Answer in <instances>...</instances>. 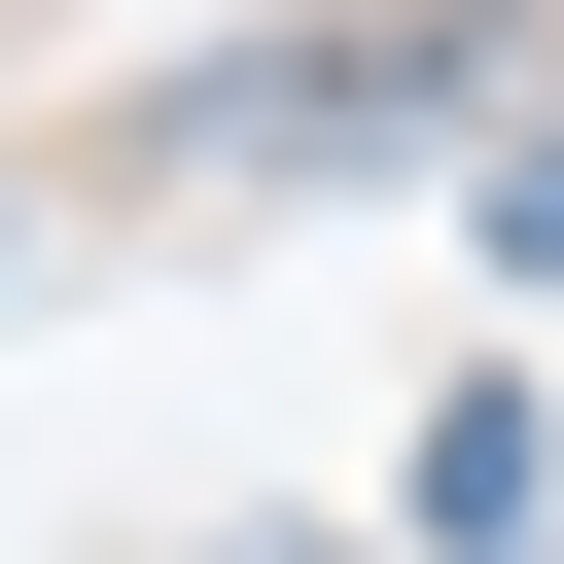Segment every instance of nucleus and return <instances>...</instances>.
<instances>
[{
    "label": "nucleus",
    "mask_w": 564,
    "mask_h": 564,
    "mask_svg": "<svg viewBox=\"0 0 564 564\" xmlns=\"http://www.w3.org/2000/svg\"><path fill=\"white\" fill-rule=\"evenodd\" d=\"M494 247H529V282H564V141H529V176H494Z\"/></svg>",
    "instance_id": "1"
}]
</instances>
